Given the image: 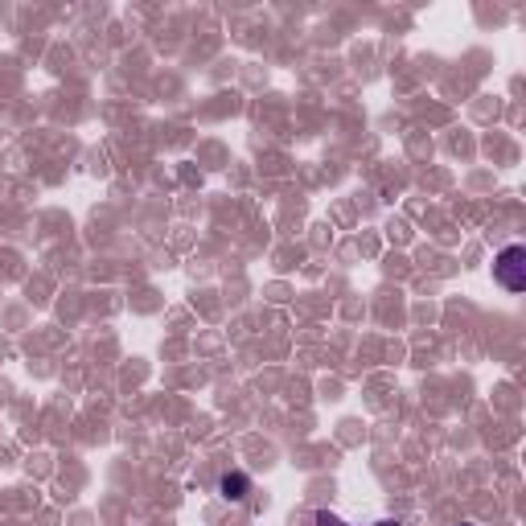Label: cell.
Wrapping results in <instances>:
<instances>
[{"instance_id":"cell-3","label":"cell","mask_w":526,"mask_h":526,"mask_svg":"<svg viewBox=\"0 0 526 526\" xmlns=\"http://www.w3.org/2000/svg\"><path fill=\"white\" fill-rule=\"evenodd\" d=\"M317 526H350V522H342V518L329 514V510H317ZM374 526H399V522H374Z\"/></svg>"},{"instance_id":"cell-2","label":"cell","mask_w":526,"mask_h":526,"mask_svg":"<svg viewBox=\"0 0 526 526\" xmlns=\"http://www.w3.org/2000/svg\"><path fill=\"white\" fill-rule=\"evenodd\" d=\"M218 494L227 498V502H247V494H251V477L243 473V469H227L218 477Z\"/></svg>"},{"instance_id":"cell-4","label":"cell","mask_w":526,"mask_h":526,"mask_svg":"<svg viewBox=\"0 0 526 526\" xmlns=\"http://www.w3.org/2000/svg\"><path fill=\"white\" fill-rule=\"evenodd\" d=\"M461 526H473V522H461Z\"/></svg>"},{"instance_id":"cell-1","label":"cell","mask_w":526,"mask_h":526,"mask_svg":"<svg viewBox=\"0 0 526 526\" xmlns=\"http://www.w3.org/2000/svg\"><path fill=\"white\" fill-rule=\"evenodd\" d=\"M494 280L506 288V292H526V247L522 243H510L498 251L494 259Z\"/></svg>"}]
</instances>
